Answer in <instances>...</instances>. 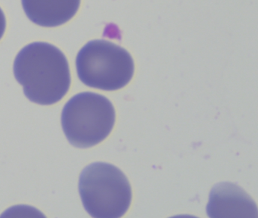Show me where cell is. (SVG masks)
Listing matches in <instances>:
<instances>
[{"instance_id":"obj_6","label":"cell","mask_w":258,"mask_h":218,"mask_svg":"<svg viewBox=\"0 0 258 218\" xmlns=\"http://www.w3.org/2000/svg\"><path fill=\"white\" fill-rule=\"evenodd\" d=\"M24 11L34 24L45 27L62 25L74 18L81 0H22Z\"/></svg>"},{"instance_id":"obj_4","label":"cell","mask_w":258,"mask_h":218,"mask_svg":"<svg viewBox=\"0 0 258 218\" xmlns=\"http://www.w3.org/2000/svg\"><path fill=\"white\" fill-rule=\"evenodd\" d=\"M76 68L81 81L90 87L114 91L124 87L134 74L131 54L109 41L87 42L78 52Z\"/></svg>"},{"instance_id":"obj_3","label":"cell","mask_w":258,"mask_h":218,"mask_svg":"<svg viewBox=\"0 0 258 218\" xmlns=\"http://www.w3.org/2000/svg\"><path fill=\"white\" fill-rule=\"evenodd\" d=\"M115 123L112 103L104 95L86 92L77 94L64 105L61 125L74 146L86 148L106 139Z\"/></svg>"},{"instance_id":"obj_5","label":"cell","mask_w":258,"mask_h":218,"mask_svg":"<svg viewBox=\"0 0 258 218\" xmlns=\"http://www.w3.org/2000/svg\"><path fill=\"white\" fill-rule=\"evenodd\" d=\"M210 217H256L257 209L251 198L233 183L216 185L207 205Z\"/></svg>"},{"instance_id":"obj_2","label":"cell","mask_w":258,"mask_h":218,"mask_svg":"<svg viewBox=\"0 0 258 218\" xmlns=\"http://www.w3.org/2000/svg\"><path fill=\"white\" fill-rule=\"evenodd\" d=\"M79 192L84 208L95 218H119L132 199L129 180L117 167L96 162L83 170Z\"/></svg>"},{"instance_id":"obj_7","label":"cell","mask_w":258,"mask_h":218,"mask_svg":"<svg viewBox=\"0 0 258 218\" xmlns=\"http://www.w3.org/2000/svg\"><path fill=\"white\" fill-rule=\"evenodd\" d=\"M6 27H7V20H6L5 14L0 8V39H2L5 33Z\"/></svg>"},{"instance_id":"obj_1","label":"cell","mask_w":258,"mask_h":218,"mask_svg":"<svg viewBox=\"0 0 258 218\" xmlns=\"http://www.w3.org/2000/svg\"><path fill=\"white\" fill-rule=\"evenodd\" d=\"M15 77L33 102L49 105L69 92L71 72L67 58L55 45L35 42L24 47L15 59Z\"/></svg>"}]
</instances>
